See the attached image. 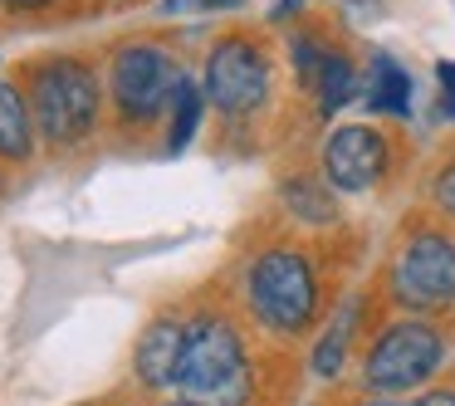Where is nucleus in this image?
<instances>
[{
	"label": "nucleus",
	"instance_id": "obj_18",
	"mask_svg": "<svg viewBox=\"0 0 455 406\" xmlns=\"http://www.w3.org/2000/svg\"><path fill=\"white\" fill-rule=\"evenodd\" d=\"M435 201H441L445 216H455V162L441 171V177H435Z\"/></svg>",
	"mask_w": 455,
	"mask_h": 406
},
{
	"label": "nucleus",
	"instance_id": "obj_9",
	"mask_svg": "<svg viewBox=\"0 0 455 406\" xmlns=\"http://www.w3.org/2000/svg\"><path fill=\"white\" fill-rule=\"evenodd\" d=\"M181 353H187V323L177 318H157L138 343V377L148 386H177Z\"/></svg>",
	"mask_w": 455,
	"mask_h": 406
},
{
	"label": "nucleus",
	"instance_id": "obj_11",
	"mask_svg": "<svg viewBox=\"0 0 455 406\" xmlns=\"http://www.w3.org/2000/svg\"><path fill=\"white\" fill-rule=\"evenodd\" d=\"M35 138H30V113H25V99L11 89V84H0V157H30Z\"/></svg>",
	"mask_w": 455,
	"mask_h": 406
},
{
	"label": "nucleus",
	"instance_id": "obj_8",
	"mask_svg": "<svg viewBox=\"0 0 455 406\" xmlns=\"http://www.w3.org/2000/svg\"><path fill=\"white\" fill-rule=\"evenodd\" d=\"M387 171V142L382 132L363 128V123H347L333 128L323 142V177L338 191H367L377 187V177Z\"/></svg>",
	"mask_w": 455,
	"mask_h": 406
},
{
	"label": "nucleus",
	"instance_id": "obj_21",
	"mask_svg": "<svg viewBox=\"0 0 455 406\" xmlns=\"http://www.w3.org/2000/svg\"><path fill=\"white\" fill-rule=\"evenodd\" d=\"M435 74H441V84H445V93H455V64H441V69H435Z\"/></svg>",
	"mask_w": 455,
	"mask_h": 406
},
{
	"label": "nucleus",
	"instance_id": "obj_1",
	"mask_svg": "<svg viewBox=\"0 0 455 406\" xmlns=\"http://www.w3.org/2000/svg\"><path fill=\"white\" fill-rule=\"evenodd\" d=\"M177 386L196 406H245L250 396V362L235 328L220 318L187 323V353H181Z\"/></svg>",
	"mask_w": 455,
	"mask_h": 406
},
{
	"label": "nucleus",
	"instance_id": "obj_19",
	"mask_svg": "<svg viewBox=\"0 0 455 406\" xmlns=\"http://www.w3.org/2000/svg\"><path fill=\"white\" fill-rule=\"evenodd\" d=\"M411 406H455V392H426V396H416Z\"/></svg>",
	"mask_w": 455,
	"mask_h": 406
},
{
	"label": "nucleus",
	"instance_id": "obj_14",
	"mask_svg": "<svg viewBox=\"0 0 455 406\" xmlns=\"http://www.w3.org/2000/svg\"><path fill=\"white\" fill-rule=\"evenodd\" d=\"M353 314H357V308L347 304V308H343V318H333V328L323 333V343H318V353H314V372H318V377H333L338 367H343V357H347V338H353Z\"/></svg>",
	"mask_w": 455,
	"mask_h": 406
},
{
	"label": "nucleus",
	"instance_id": "obj_22",
	"mask_svg": "<svg viewBox=\"0 0 455 406\" xmlns=\"http://www.w3.org/2000/svg\"><path fill=\"white\" fill-rule=\"evenodd\" d=\"M11 11H40V5H50V0H5Z\"/></svg>",
	"mask_w": 455,
	"mask_h": 406
},
{
	"label": "nucleus",
	"instance_id": "obj_16",
	"mask_svg": "<svg viewBox=\"0 0 455 406\" xmlns=\"http://www.w3.org/2000/svg\"><path fill=\"white\" fill-rule=\"evenodd\" d=\"M323 60H328L323 40H314V35H299V40H294V69L304 74L308 84L318 79V69H323Z\"/></svg>",
	"mask_w": 455,
	"mask_h": 406
},
{
	"label": "nucleus",
	"instance_id": "obj_5",
	"mask_svg": "<svg viewBox=\"0 0 455 406\" xmlns=\"http://www.w3.org/2000/svg\"><path fill=\"white\" fill-rule=\"evenodd\" d=\"M269 93V64L250 40H220L206 60V99L230 118H245Z\"/></svg>",
	"mask_w": 455,
	"mask_h": 406
},
{
	"label": "nucleus",
	"instance_id": "obj_7",
	"mask_svg": "<svg viewBox=\"0 0 455 406\" xmlns=\"http://www.w3.org/2000/svg\"><path fill=\"white\" fill-rule=\"evenodd\" d=\"M181 74L172 69V60L152 44H132L113 60V103L123 118H152L162 103H172Z\"/></svg>",
	"mask_w": 455,
	"mask_h": 406
},
{
	"label": "nucleus",
	"instance_id": "obj_15",
	"mask_svg": "<svg viewBox=\"0 0 455 406\" xmlns=\"http://www.w3.org/2000/svg\"><path fill=\"white\" fill-rule=\"evenodd\" d=\"M284 196H289V206H294V216H304V220H333V196H328V191H318V187H308V181H289Z\"/></svg>",
	"mask_w": 455,
	"mask_h": 406
},
{
	"label": "nucleus",
	"instance_id": "obj_6",
	"mask_svg": "<svg viewBox=\"0 0 455 406\" xmlns=\"http://www.w3.org/2000/svg\"><path fill=\"white\" fill-rule=\"evenodd\" d=\"M392 289L411 308H451L455 304V240L416 235L392 269Z\"/></svg>",
	"mask_w": 455,
	"mask_h": 406
},
{
	"label": "nucleus",
	"instance_id": "obj_4",
	"mask_svg": "<svg viewBox=\"0 0 455 406\" xmlns=\"http://www.w3.org/2000/svg\"><path fill=\"white\" fill-rule=\"evenodd\" d=\"M445 357V343L431 323L421 318H402L392 323L372 347H367V362H363V382L372 386L377 396H392V392H411L416 382L441 367Z\"/></svg>",
	"mask_w": 455,
	"mask_h": 406
},
{
	"label": "nucleus",
	"instance_id": "obj_20",
	"mask_svg": "<svg viewBox=\"0 0 455 406\" xmlns=\"http://www.w3.org/2000/svg\"><path fill=\"white\" fill-rule=\"evenodd\" d=\"M299 5H304V0H279V5H275V20H294Z\"/></svg>",
	"mask_w": 455,
	"mask_h": 406
},
{
	"label": "nucleus",
	"instance_id": "obj_13",
	"mask_svg": "<svg viewBox=\"0 0 455 406\" xmlns=\"http://www.w3.org/2000/svg\"><path fill=\"white\" fill-rule=\"evenodd\" d=\"M196 123H201V89L181 79L177 93H172V142L167 152H181L191 138H196Z\"/></svg>",
	"mask_w": 455,
	"mask_h": 406
},
{
	"label": "nucleus",
	"instance_id": "obj_24",
	"mask_svg": "<svg viewBox=\"0 0 455 406\" xmlns=\"http://www.w3.org/2000/svg\"><path fill=\"white\" fill-rule=\"evenodd\" d=\"M172 406H196V402H172Z\"/></svg>",
	"mask_w": 455,
	"mask_h": 406
},
{
	"label": "nucleus",
	"instance_id": "obj_2",
	"mask_svg": "<svg viewBox=\"0 0 455 406\" xmlns=\"http://www.w3.org/2000/svg\"><path fill=\"white\" fill-rule=\"evenodd\" d=\"M250 308L275 333H304L318 314V275L299 250L275 245L250 265Z\"/></svg>",
	"mask_w": 455,
	"mask_h": 406
},
{
	"label": "nucleus",
	"instance_id": "obj_10",
	"mask_svg": "<svg viewBox=\"0 0 455 406\" xmlns=\"http://www.w3.org/2000/svg\"><path fill=\"white\" fill-rule=\"evenodd\" d=\"M372 108L396 113V118L411 113V74H406L392 54H377L372 60Z\"/></svg>",
	"mask_w": 455,
	"mask_h": 406
},
{
	"label": "nucleus",
	"instance_id": "obj_3",
	"mask_svg": "<svg viewBox=\"0 0 455 406\" xmlns=\"http://www.w3.org/2000/svg\"><path fill=\"white\" fill-rule=\"evenodd\" d=\"M35 128L50 142H79L99 118V79L79 60H54L35 74L30 89Z\"/></svg>",
	"mask_w": 455,
	"mask_h": 406
},
{
	"label": "nucleus",
	"instance_id": "obj_12",
	"mask_svg": "<svg viewBox=\"0 0 455 406\" xmlns=\"http://www.w3.org/2000/svg\"><path fill=\"white\" fill-rule=\"evenodd\" d=\"M314 89H318V103H323V113L343 108V103L357 93V74H353V64H347L338 50H328V60H323V69H318Z\"/></svg>",
	"mask_w": 455,
	"mask_h": 406
},
{
	"label": "nucleus",
	"instance_id": "obj_23",
	"mask_svg": "<svg viewBox=\"0 0 455 406\" xmlns=\"http://www.w3.org/2000/svg\"><path fill=\"white\" fill-rule=\"evenodd\" d=\"M363 406H396V402H387V396H372V402H363Z\"/></svg>",
	"mask_w": 455,
	"mask_h": 406
},
{
	"label": "nucleus",
	"instance_id": "obj_17",
	"mask_svg": "<svg viewBox=\"0 0 455 406\" xmlns=\"http://www.w3.org/2000/svg\"><path fill=\"white\" fill-rule=\"evenodd\" d=\"M245 0H162V15H220L240 11Z\"/></svg>",
	"mask_w": 455,
	"mask_h": 406
}]
</instances>
